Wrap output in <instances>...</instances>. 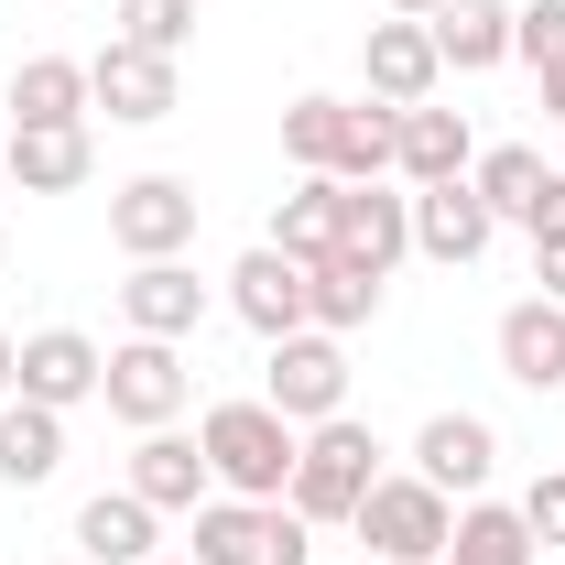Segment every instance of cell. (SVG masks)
I'll return each mask as SVG.
<instances>
[{"mask_svg": "<svg viewBox=\"0 0 565 565\" xmlns=\"http://www.w3.org/2000/svg\"><path fill=\"white\" fill-rule=\"evenodd\" d=\"M196 446H207L217 500H282V490H294V446H305V424H282L273 403L250 392V403H207Z\"/></svg>", "mask_w": 565, "mask_h": 565, "instance_id": "obj_1", "label": "cell"}, {"mask_svg": "<svg viewBox=\"0 0 565 565\" xmlns=\"http://www.w3.org/2000/svg\"><path fill=\"white\" fill-rule=\"evenodd\" d=\"M370 479H381V435L359 414H327V424H305V446H294V511L305 522H349L359 500H370Z\"/></svg>", "mask_w": 565, "mask_h": 565, "instance_id": "obj_2", "label": "cell"}, {"mask_svg": "<svg viewBox=\"0 0 565 565\" xmlns=\"http://www.w3.org/2000/svg\"><path fill=\"white\" fill-rule=\"evenodd\" d=\"M349 522H359V544H370V565H435L446 533H457V500L435 490V479H414V468H403V479L381 468Z\"/></svg>", "mask_w": 565, "mask_h": 565, "instance_id": "obj_3", "label": "cell"}, {"mask_svg": "<svg viewBox=\"0 0 565 565\" xmlns=\"http://www.w3.org/2000/svg\"><path fill=\"white\" fill-rule=\"evenodd\" d=\"M185 555L196 565H316V522L294 500H207Z\"/></svg>", "mask_w": 565, "mask_h": 565, "instance_id": "obj_4", "label": "cell"}, {"mask_svg": "<svg viewBox=\"0 0 565 565\" xmlns=\"http://www.w3.org/2000/svg\"><path fill=\"white\" fill-rule=\"evenodd\" d=\"M262 403H273L282 424H327V414H349V349H338L327 327H294V338H273V359H262Z\"/></svg>", "mask_w": 565, "mask_h": 565, "instance_id": "obj_5", "label": "cell"}, {"mask_svg": "<svg viewBox=\"0 0 565 565\" xmlns=\"http://www.w3.org/2000/svg\"><path fill=\"white\" fill-rule=\"evenodd\" d=\"M185 392H196V370H185V349H174V338H120V349H109V370H98V403L131 424V435L174 424V414H185Z\"/></svg>", "mask_w": 565, "mask_h": 565, "instance_id": "obj_6", "label": "cell"}, {"mask_svg": "<svg viewBox=\"0 0 565 565\" xmlns=\"http://www.w3.org/2000/svg\"><path fill=\"white\" fill-rule=\"evenodd\" d=\"M109 239H120L131 262H185V250H196V185H185V174H131V185L109 196Z\"/></svg>", "mask_w": 565, "mask_h": 565, "instance_id": "obj_7", "label": "cell"}, {"mask_svg": "<svg viewBox=\"0 0 565 565\" xmlns=\"http://www.w3.org/2000/svg\"><path fill=\"white\" fill-rule=\"evenodd\" d=\"M87 109H109V120H131V131H152V120H174L185 109V87H174V55H141V44H98L87 55Z\"/></svg>", "mask_w": 565, "mask_h": 565, "instance_id": "obj_8", "label": "cell"}, {"mask_svg": "<svg viewBox=\"0 0 565 565\" xmlns=\"http://www.w3.org/2000/svg\"><path fill=\"white\" fill-rule=\"evenodd\" d=\"M359 76H370V98L381 109H424L435 98V76H446V55H435V22H370V44H359Z\"/></svg>", "mask_w": 565, "mask_h": 565, "instance_id": "obj_9", "label": "cell"}, {"mask_svg": "<svg viewBox=\"0 0 565 565\" xmlns=\"http://www.w3.org/2000/svg\"><path fill=\"white\" fill-rule=\"evenodd\" d=\"M228 316H239V327H250L262 349H273V338H294V327H316V316H305V262L262 239V250H250V262L228 273Z\"/></svg>", "mask_w": 565, "mask_h": 565, "instance_id": "obj_10", "label": "cell"}, {"mask_svg": "<svg viewBox=\"0 0 565 565\" xmlns=\"http://www.w3.org/2000/svg\"><path fill=\"white\" fill-rule=\"evenodd\" d=\"M98 370H109L98 338H76V327H33V338H22V403L76 414V403H98Z\"/></svg>", "mask_w": 565, "mask_h": 565, "instance_id": "obj_11", "label": "cell"}, {"mask_svg": "<svg viewBox=\"0 0 565 565\" xmlns=\"http://www.w3.org/2000/svg\"><path fill=\"white\" fill-rule=\"evenodd\" d=\"M207 305H217V294L185 273V262H131V282H120V316H131V338H174V349L207 327Z\"/></svg>", "mask_w": 565, "mask_h": 565, "instance_id": "obj_12", "label": "cell"}, {"mask_svg": "<svg viewBox=\"0 0 565 565\" xmlns=\"http://www.w3.org/2000/svg\"><path fill=\"white\" fill-rule=\"evenodd\" d=\"M131 500H152V511H207L217 479H207V446L196 435H174V424H152L131 446V479H120Z\"/></svg>", "mask_w": 565, "mask_h": 565, "instance_id": "obj_13", "label": "cell"}, {"mask_svg": "<svg viewBox=\"0 0 565 565\" xmlns=\"http://www.w3.org/2000/svg\"><path fill=\"white\" fill-rule=\"evenodd\" d=\"M490 239H500V217H490V196H479L468 174H457V185H414V250L424 262L457 273V262H479Z\"/></svg>", "mask_w": 565, "mask_h": 565, "instance_id": "obj_14", "label": "cell"}, {"mask_svg": "<svg viewBox=\"0 0 565 565\" xmlns=\"http://www.w3.org/2000/svg\"><path fill=\"white\" fill-rule=\"evenodd\" d=\"M490 468H500L490 414H435L414 435V479H435L446 500H479V490H490Z\"/></svg>", "mask_w": 565, "mask_h": 565, "instance_id": "obj_15", "label": "cell"}, {"mask_svg": "<svg viewBox=\"0 0 565 565\" xmlns=\"http://www.w3.org/2000/svg\"><path fill=\"white\" fill-rule=\"evenodd\" d=\"M468 163H479L468 109H435V98H424V109H403V131H392V174H403V185H457Z\"/></svg>", "mask_w": 565, "mask_h": 565, "instance_id": "obj_16", "label": "cell"}, {"mask_svg": "<svg viewBox=\"0 0 565 565\" xmlns=\"http://www.w3.org/2000/svg\"><path fill=\"white\" fill-rule=\"evenodd\" d=\"M0 163H11V196H76L98 141H87V120H55V131H11Z\"/></svg>", "mask_w": 565, "mask_h": 565, "instance_id": "obj_17", "label": "cell"}, {"mask_svg": "<svg viewBox=\"0 0 565 565\" xmlns=\"http://www.w3.org/2000/svg\"><path fill=\"white\" fill-rule=\"evenodd\" d=\"M338 250L370 262V273H392V262L414 250V196H392V174H381V185H349V196H338Z\"/></svg>", "mask_w": 565, "mask_h": 565, "instance_id": "obj_18", "label": "cell"}, {"mask_svg": "<svg viewBox=\"0 0 565 565\" xmlns=\"http://www.w3.org/2000/svg\"><path fill=\"white\" fill-rule=\"evenodd\" d=\"M500 370H511L522 392H565V305L555 294H522V305L500 316Z\"/></svg>", "mask_w": 565, "mask_h": 565, "instance_id": "obj_19", "label": "cell"}, {"mask_svg": "<svg viewBox=\"0 0 565 565\" xmlns=\"http://www.w3.org/2000/svg\"><path fill=\"white\" fill-rule=\"evenodd\" d=\"M66 468V414H44V403H0V490H44Z\"/></svg>", "mask_w": 565, "mask_h": 565, "instance_id": "obj_20", "label": "cell"}, {"mask_svg": "<svg viewBox=\"0 0 565 565\" xmlns=\"http://www.w3.org/2000/svg\"><path fill=\"white\" fill-rule=\"evenodd\" d=\"M55 120H87V66L76 55H22L11 66V131H55Z\"/></svg>", "mask_w": 565, "mask_h": 565, "instance_id": "obj_21", "label": "cell"}, {"mask_svg": "<svg viewBox=\"0 0 565 565\" xmlns=\"http://www.w3.org/2000/svg\"><path fill=\"white\" fill-rule=\"evenodd\" d=\"M381 282H392V273H370V262H349V250H327V262H305V316H316L327 338H349V327L381 316Z\"/></svg>", "mask_w": 565, "mask_h": 565, "instance_id": "obj_22", "label": "cell"}, {"mask_svg": "<svg viewBox=\"0 0 565 565\" xmlns=\"http://www.w3.org/2000/svg\"><path fill=\"white\" fill-rule=\"evenodd\" d=\"M152 500H131V490H98L87 511H76V555L87 565H152Z\"/></svg>", "mask_w": 565, "mask_h": 565, "instance_id": "obj_23", "label": "cell"}, {"mask_svg": "<svg viewBox=\"0 0 565 565\" xmlns=\"http://www.w3.org/2000/svg\"><path fill=\"white\" fill-rule=\"evenodd\" d=\"M435 55L457 76L511 66V0H446V11H435Z\"/></svg>", "mask_w": 565, "mask_h": 565, "instance_id": "obj_24", "label": "cell"}, {"mask_svg": "<svg viewBox=\"0 0 565 565\" xmlns=\"http://www.w3.org/2000/svg\"><path fill=\"white\" fill-rule=\"evenodd\" d=\"M533 555H544V544L522 533V511H511V500H468L435 565H533Z\"/></svg>", "mask_w": 565, "mask_h": 565, "instance_id": "obj_25", "label": "cell"}, {"mask_svg": "<svg viewBox=\"0 0 565 565\" xmlns=\"http://www.w3.org/2000/svg\"><path fill=\"white\" fill-rule=\"evenodd\" d=\"M349 120H359V98H294V109H282L294 174H338V163H349Z\"/></svg>", "mask_w": 565, "mask_h": 565, "instance_id": "obj_26", "label": "cell"}, {"mask_svg": "<svg viewBox=\"0 0 565 565\" xmlns=\"http://www.w3.org/2000/svg\"><path fill=\"white\" fill-rule=\"evenodd\" d=\"M544 174H555V163H544L533 141H500V152H479V163H468V185L490 196V217H500V228H522V217H533Z\"/></svg>", "mask_w": 565, "mask_h": 565, "instance_id": "obj_27", "label": "cell"}, {"mask_svg": "<svg viewBox=\"0 0 565 565\" xmlns=\"http://www.w3.org/2000/svg\"><path fill=\"white\" fill-rule=\"evenodd\" d=\"M338 196H349L338 174H305V185L273 207V250H294V262H327V250H338Z\"/></svg>", "mask_w": 565, "mask_h": 565, "instance_id": "obj_28", "label": "cell"}, {"mask_svg": "<svg viewBox=\"0 0 565 565\" xmlns=\"http://www.w3.org/2000/svg\"><path fill=\"white\" fill-rule=\"evenodd\" d=\"M120 44H141V55H185V44H196V0H120Z\"/></svg>", "mask_w": 565, "mask_h": 565, "instance_id": "obj_29", "label": "cell"}, {"mask_svg": "<svg viewBox=\"0 0 565 565\" xmlns=\"http://www.w3.org/2000/svg\"><path fill=\"white\" fill-rule=\"evenodd\" d=\"M511 55H522L533 76L565 66V0H522V11H511Z\"/></svg>", "mask_w": 565, "mask_h": 565, "instance_id": "obj_30", "label": "cell"}, {"mask_svg": "<svg viewBox=\"0 0 565 565\" xmlns=\"http://www.w3.org/2000/svg\"><path fill=\"white\" fill-rule=\"evenodd\" d=\"M511 511H522V533H533V544L555 555V544H565V468H544V479L511 500Z\"/></svg>", "mask_w": 565, "mask_h": 565, "instance_id": "obj_31", "label": "cell"}, {"mask_svg": "<svg viewBox=\"0 0 565 565\" xmlns=\"http://www.w3.org/2000/svg\"><path fill=\"white\" fill-rule=\"evenodd\" d=\"M522 228H533V239H565V163L544 174V196H533V217H522Z\"/></svg>", "mask_w": 565, "mask_h": 565, "instance_id": "obj_32", "label": "cell"}, {"mask_svg": "<svg viewBox=\"0 0 565 565\" xmlns=\"http://www.w3.org/2000/svg\"><path fill=\"white\" fill-rule=\"evenodd\" d=\"M533 282H544V294L565 305V239H533Z\"/></svg>", "mask_w": 565, "mask_h": 565, "instance_id": "obj_33", "label": "cell"}, {"mask_svg": "<svg viewBox=\"0 0 565 565\" xmlns=\"http://www.w3.org/2000/svg\"><path fill=\"white\" fill-rule=\"evenodd\" d=\"M11 392H22V338L0 327V403H11Z\"/></svg>", "mask_w": 565, "mask_h": 565, "instance_id": "obj_34", "label": "cell"}, {"mask_svg": "<svg viewBox=\"0 0 565 565\" xmlns=\"http://www.w3.org/2000/svg\"><path fill=\"white\" fill-rule=\"evenodd\" d=\"M544 109H555V131H565V66H555V76H544Z\"/></svg>", "mask_w": 565, "mask_h": 565, "instance_id": "obj_35", "label": "cell"}, {"mask_svg": "<svg viewBox=\"0 0 565 565\" xmlns=\"http://www.w3.org/2000/svg\"><path fill=\"white\" fill-rule=\"evenodd\" d=\"M392 11H403V22H435V11H446V0H392Z\"/></svg>", "mask_w": 565, "mask_h": 565, "instance_id": "obj_36", "label": "cell"}, {"mask_svg": "<svg viewBox=\"0 0 565 565\" xmlns=\"http://www.w3.org/2000/svg\"><path fill=\"white\" fill-rule=\"evenodd\" d=\"M152 565H196V555H152Z\"/></svg>", "mask_w": 565, "mask_h": 565, "instance_id": "obj_37", "label": "cell"}, {"mask_svg": "<svg viewBox=\"0 0 565 565\" xmlns=\"http://www.w3.org/2000/svg\"><path fill=\"white\" fill-rule=\"evenodd\" d=\"M0 196H11V163H0Z\"/></svg>", "mask_w": 565, "mask_h": 565, "instance_id": "obj_38", "label": "cell"}, {"mask_svg": "<svg viewBox=\"0 0 565 565\" xmlns=\"http://www.w3.org/2000/svg\"><path fill=\"white\" fill-rule=\"evenodd\" d=\"M0 262H11V239H0Z\"/></svg>", "mask_w": 565, "mask_h": 565, "instance_id": "obj_39", "label": "cell"}]
</instances>
